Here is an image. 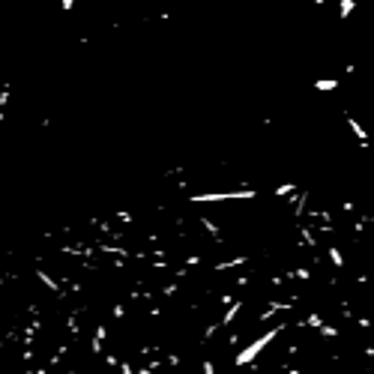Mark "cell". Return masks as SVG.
Wrapping results in <instances>:
<instances>
[{
  "mask_svg": "<svg viewBox=\"0 0 374 374\" xmlns=\"http://www.w3.org/2000/svg\"><path fill=\"white\" fill-rule=\"evenodd\" d=\"M285 329H290V323H288V321L275 323V326H270L267 332H260V335H257L255 341H249L246 347H239L237 353H234V365H237V368H249L252 362H257V357L264 353V347H270V344H272L275 339H278V335H282Z\"/></svg>",
  "mask_w": 374,
  "mask_h": 374,
  "instance_id": "1",
  "label": "cell"
},
{
  "mask_svg": "<svg viewBox=\"0 0 374 374\" xmlns=\"http://www.w3.org/2000/svg\"><path fill=\"white\" fill-rule=\"evenodd\" d=\"M257 189L252 186H239V189H228V192H195V195H186L189 204H225V201H255Z\"/></svg>",
  "mask_w": 374,
  "mask_h": 374,
  "instance_id": "2",
  "label": "cell"
},
{
  "mask_svg": "<svg viewBox=\"0 0 374 374\" xmlns=\"http://www.w3.org/2000/svg\"><path fill=\"white\" fill-rule=\"evenodd\" d=\"M296 303H300L296 296H293V300H270V303H267V308L257 314V323H270L272 317L278 314V311H293V306H296Z\"/></svg>",
  "mask_w": 374,
  "mask_h": 374,
  "instance_id": "3",
  "label": "cell"
},
{
  "mask_svg": "<svg viewBox=\"0 0 374 374\" xmlns=\"http://www.w3.org/2000/svg\"><path fill=\"white\" fill-rule=\"evenodd\" d=\"M33 278H36V282H39V285H42L45 290H51V293L57 296V300H63V296H66V290H63V282H57V278H51V275H48V272L42 270V267H36V270H33Z\"/></svg>",
  "mask_w": 374,
  "mask_h": 374,
  "instance_id": "4",
  "label": "cell"
},
{
  "mask_svg": "<svg viewBox=\"0 0 374 374\" xmlns=\"http://www.w3.org/2000/svg\"><path fill=\"white\" fill-rule=\"evenodd\" d=\"M105 341H108V326L105 323H96V329H93V339H90V353L99 359L105 350Z\"/></svg>",
  "mask_w": 374,
  "mask_h": 374,
  "instance_id": "5",
  "label": "cell"
},
{
  "mask_svg": "<svg viewBox=\"0 0 374 374\" xmlns=\"http://www.w3.org/2000/svg\"><path fill=\"white\" fill-rule=\"evenodd\" d=\"M246 308V300H234L231 306H225V311H221V317H219V323H221V329H228L231 323L239 317V311Z\"/></svg>",
  "mask_w": 374,
  "mask_h": 374,
  "instance_id": "6",
  "label": "cell"
},
{
  "mask_svg": "<svg viewBox=\"0 0 374 374\" xmlns=\"http://www.w3.org/2000/svg\"><path fill=\"white\" fill-rule=\"evenodd\" d=\"M198 225L204 228L207 234H210V239L216 242V246H225V234H221V228L213 221V216H198Z\"/></svg>",
  "mask_w": 374,
  "mask_h": 374,
  "instance_id": "7",
  "label": "cell"
},
{
  "mask_svg": "<svg viewBox=\"0 0 374 374\" xmlns=\"http://www.w3.org/2000/svg\"><path fill=\"white\" fill-rule=\"evenodd\" d=\"M344 123H347V126H350V132H353V135H357V141H359V144H362V147H368V144H371V135H368V132H365V126H362V123H359L357 117H350V114H347V111H344Z\"/></svg>",
  "mask_w": 374,
  "mask_h": 374,
  "instance_id": "8",
  "label": "cell"
},
{
  "mask_svg": "<svg viewBox=\"0 0 374 374\" xmlns=\"http://www.w3.org/2000/svg\"><path fill=\"white\" fill-rule=\"evenodd\" d=\"M323 323H326V321H323V314H321V311H311V314H306V317L293 321L290 326H293V329H321Z\"/></svg>",
  "mask_w": 374,
  "mask_h": 374,
  "instance_id": "9",
  "label": "cell"
},
{
  "mask_svg": "<svg viewBox=\"0 0 374 374\" xmlns=\"http://www.w3.org/2000/svg\"><path fill=\"white\" fill-rule=\"evenodd\" d=\"M326 257H329V264H332V270H335V272H344L347 257L341 255V249L335 246V242H326Z\"/></svg>",
  "mask_w": 374,
  "mask_h": 374,
  "instance_id": "10",
  "label": "cell"
},
{
  "mask_svg": "<svg viewBox=\"0 0 374 374\" xmlns=\"http://www.w3.org/2000/svg\"><path fill=\"white\" fill-rule=\"evenodd\" d=\"M249 264V255H237V257H228V260H216L213 264V272H231L234 267H246Z\"/></svg>",
  "mask_w": 374,
  "mask_h": 374,
  "instance_id": "11",
  "label": "cell"
},
{
  "mask_svg": "<svg viewBox=\"0 0 374 374\" xmlns=\"http://www.w3.org/2000/svg\"><path fill=\"white\" fill-rule=\"evenodd\" d=\"M308 201H311V192H300V195H296V201H293V219H296V221L306 219Z\"/></svg>",
  "mask_w": 374,
  "mask_h": 374,
  "instance_id": "12",
  "label": "cell"
},
{
  "mask_svg": "<svg viewBox=\"0 0 374 374\" xmlns=\"http://www.w3.org/2000/svg\"><path fill=\"white\" fill-rule=\"evenodd\" d=\"M293 192H300V186H296V180H288V183H278L272 189V198H288Z\"/></svg>",
  "mask_w": 374,
  "mask_h": 374,
  "instance_id": "13",
  "label": "cell"
},
{
  "mask_svg": "<svg viewBox=\"0 0 374 374\" xmlns=\"http://www.w3.org/2000/svg\"><path fill=\"white\" fill-rule=\"evenodd\" d=\"M339 335H341V329L335 323H323L321 329H317V339H323V341H332V339H339Z\"/></svg>",
  "mask_w": 374,
  "mask_h": 374,
  "instance_id": "14",
  "label": "cell"
},
{
  "mask_svg": "<svg viewBox=\"0 0 374 374\" xmlns=\"http://www.w3.org/2000/svg\"><path fill=\"white\" fill-rule=\"evenodd\" d=\"M314 90L317 93H332V90H339V78H317Z\"/></svg>",
  "mask_w": 374,
  "mask_h": 374,
  "instance_id": "15",
  "label": "cell"
},
{
  "mask_svg": "<svg viewBox=\"0 0 374 374\" xmlns=\"http://www.w3.org/2000/svg\"><path fill=\"white\" fill-rule=\"evenodd\" d=\"M177 290H180V285H177V278H174V282H168V285H162V288H159V296H162V300H174V296H177Z\"/></svg>",
  "mask_w": 374,
  "mask_h": 374,
  "instance_id": "16",
  "label": "cell"
},
{
  "mask_svg": "<svg viewBox=\"0 0 374 374\" xmlns=\"http://www.w3.org/2000/svg\"><path fill=\"white\" fill-rule=\"evenodd\" d=\"M353 9H357V0H339V15H341V21L353 15Z\"/></svg>",
  "mask_w": 374,
  "mask_h": 374,
  "instance_id": "17",
  "label": "cell"
},
{
  "mask_svg": "<svg viewBox=\"0 0 374 374\" xmlns=\"http://www.w3.org/2000/svg\"><path fill=\"white\" fill-rule=\"evenodd\" d=\"M111 317H114V321H123V317H126V303H123V300H117V303L111 306Z\"/></svg>",
  "mask_w": 374,
  "mask_h": 374,
  "instance_id": "18",
  "label": "cell"
},
{
  "mask_svg": "<svg viewBox=\"0 0 374 374\" xmlns=\"http://www.w3.org/2000/svg\"><path fill=\"white\" fill-rule=\"evenodd\" d=\"M341 213H344V216H350V219H353V216H357V204H353V201H350V198H341Z\"/></svg>",
  "mask_w": 374,
  "mask_h": 374,
  "instance_id": "19",
  "label": "cell"
},
{
  "mask_svg": "<svg viewBox=\"0 0 374 374\" xmlns=\"http://www.w3.org/2000/svg\"><path fill=\"white\" fill-rule=\"evenodd\" d=\"M9 96H12V84L6 81V84L0 87V108H6V105H9Z\"/></svg>",
  "mask_w": 374,
  "mask_h": 374,
  "instance_id": "20",
  "label": "cell"
},
{
  "mask_svg": "<svg viewBox=\"0 0 374 374\" xmlns=\"http://www.w3.org/2000/svg\"><path fill=\"white\" fill-rule=\"evenodd\" d=\"M114 219L123 221V225H132V221H135V216H132L129 210H117V213H114Z\"/></svg>",
  "mask_w": 374,
  "mask_h": 374,
  "instance_id": "21",
  "label": "cell"
},
{
  "mask_svg": "<svg viewBox=\"0 0 374 374\" xmlns=\"http://www.w3.org/2000/svg\"><path fill=\"white\" fill-rule=\"evenodd\" d=\"M219 368H216V362L213 359H201V374H216Z\"/></svg>",
  "mask_w": 374,
  "mask_h": 374,
  "instance_id": "22",
  "label": "cell"
},
{
  "mask_svg": "<svg viewBox=\"0 0 374 374\" xmlns=\"http://www.w3.org/2000/svg\"><path fill=\"white\" fill-rule=\"evenodd\" d=\"M102 362H105V365H108V368H117V365H120L117 353H102Z\"/></svg>",
  "mask_w": 374,
  "mask_h": 374,
  "instance_id": "23",
  "label": "cell"
},
{
  "mask_svg": "<svg viewBox=\"0 0 374 374\" xmlns=\"http://www.w3.org/2000/svg\"><path fill=\"white\" fill-rule=\"evenodd\" d=\"M120 374H135V365H132V362H129V359H120Z\"/></svg>",
  "mask_w": 374,
  "mask_h": 374,
  "instance_id": "24",
  "label": "cell"
},
{
  "mask_svg": "<svg viewBox=\"0 0 374 374\" xmlns=\"http://www.w3.org/2000/svg\"><path fill=\"white\" fill-rule=\"evenodd\" d=\"M234 300H237V296H234V293H228V290H225V293H221V296H219V306H231V303H234Z\"/></svg>",
  "mask_w": 374,
  "mask_h": 374,
  "instance_id": "25",
  "label": "cell"
},
{
  "mask_svg": "<svg viewBox=\"0 0 374 374\" xmlns=\"http://www.w3.org/2000/svg\"><path fill=\"white\" fill-rule=\"evenodd\" d=\"M239 341H242V335L239 332H231L228 335V347H239Z\"/></svg>",
  "mask_w": 374,
  "mask_h": 374,
  "instance_id": "26",
  "label": "cell"
},
{
  "mask_svg": "<svg viewBox=\"0 0 374 374\" xmlns=\"http://www.w3.org/2000/svg\"><path fill=\"white\" fill-rule=\"evenodd\" d=\"M249 282H252V275H239L237 282H234V288H246Z\"/></svg>",
  "mask_w": 374,
  "mask_h": 374,
  "instance_id": "27",
  "label": "cell"
},
{
  "mask_svg": "<svg viewBox=\"0 0 374 374\" xmlns=\"http://www.w3.org/2000/svg\"><path fill=\"white\" fill-rule=\"evenodd\" d=\"M60 9H63V12H72V9H75V0H60Z\"/></svg>",
  "mask_w": 374,
  "mask_h": 374,
  "instance_id": "28",
  "label": "cell"
},
{
  "mask_svg": "<svg viewBox=\"0 0 374 374\" xmlns=\"http://www.w3.org/2000/svg\"><path fill=\"white\" fill-rule=\"evenodd\" d=\"M165 362H168V365H180V362H183V357H180V353H171Z\"/></svg>",
  "mask_w": 374,
  "mask_h": 374,
  "instance_id": "29",
  "label": "cell"
},
{
  "mask_svg": "<svg viewBox=\"0 0 374 374\" xmlns=\"http://www.w3.org/2000/svg\"><path fill=\"white\" fill-rule=\"evenodd\" d=\"M311 3H317V6H323V3H326V0H311Z\"/></svg>",
  "mask_w": 374,
  "mask_h": 374,
  "instance_id": "30",
  "label": "cell"
},
{
  "mask_svg": "<svg viewBox=\"0 0 374 374\" xmlns=\"http://www.w3.org/2000/svg\"><path fill=\"white\" fill-rule=\"evenodd\" d=\"M371 216H374V207H371Z\"/></svg>",
  "mask_w": 374,
  "mask_h": 374,
  "instance_id": "31",
  "label": "cell"
}]
</instances>
